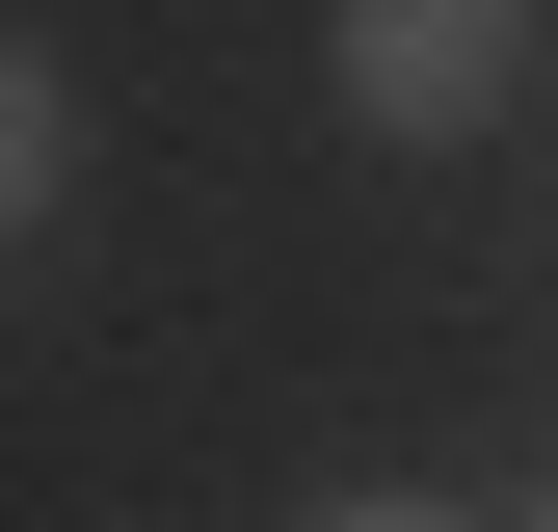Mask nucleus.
Listing matches in <instances>:
<instances>
[{
	"label": "nucleus",
	"instance_id": "f257e3e1",
	"mask_svg": "<svg viewBox=\"0 0 558 532\" xmlns=\"http://www.w3.org/2000/svg\"><path fill=\"white\" fill-rule=\"evenodd\" d=\"M319 81H345V133L452 160V133H506V81H532V0H345Z\"/></svg>",
	"mask_w": 558,
	"mask_h": 532
},
{
	"label": "nucleus",
	"instance_id": "f03ea898",
	"mask_svg": "<svg viewBox=\"0 0 558 532\" xmlns=\"http://www.w3.org/2000/svg\"><path fill=\"white\" fill-rule=\"evenodd\" d=\"M53 186H81V107H53V53H27V27H0V240H27Z\"/></svg>",
	"mask_w": 558,
	"mask_h": 532
},
{
	"label": "nucleus",
	"instance_id": "7ed1b4c3",
	"mask_svg": "<svg viewBox=\"0 0 558 532\" xmlns=\"http://www.w3.org/2000/svg\"><path fill=\"white\" fill-rule=\"evenodd\" d=\"M319 532H452V506H319Z\"/></svg>",
	"mask_w": 558,
	"mask_h": 532
}]
</instances>
